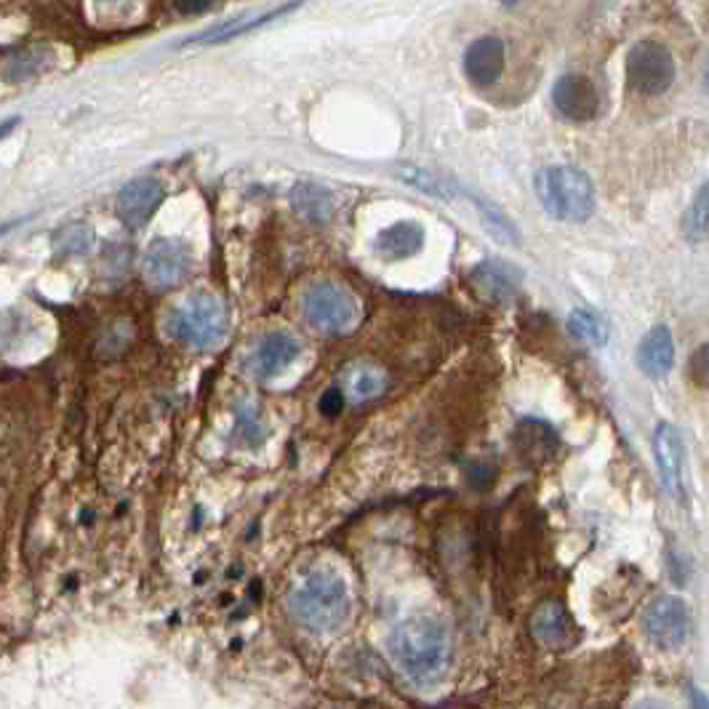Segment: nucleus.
<instances>
[{
    "mask_svg": "<svg viewBox=\"0 0 709 709\" xmlns=\"http://www.w3.org/2000/svg\"><path fill=\"white\" fill-rule=\"evenodd\" d=\"M174 8L179 14H203V11H211L214 3H176Z\"/></svg>",
    "mask_w": 709,
    "mask_h": 709,
    "instance_id": "cd10ccee",
    "label": "nucleus"
},
{
    "mask_svg": "<svg viewBox=\"0 0 709 709\" xmlns=\"http://www.w3.org/2000/svg\"><path fill=\"white\" fill-rule=\"evenodd\" d=\"M11 227H16V222H8V224H3V227H0V235H6V232L11 230Z\"/></svg>",
    "mask_w": 709,
    "mask_h": 709,
    "instance_id": "7c9ffc66",
    "label": "nucleus"
},
{
    "mask_svg": "<svg viewBox=\"0 0 709 709\" xmlns=\"http://www.w3.org/2000/svg\"><path fill=\"white\" fill-rule=\"evenodd\" d=\"M686 696L688 702H691V709H707V696H704L702 688H696L694 683H688L686 686Z\"/></svg>",
    "mask_w": 709,
    "mask_h": 709,
    "instance_id": "bb28decb",
    "label": "nucleus"
},
{
    "mask_svg": "<svg viewBox=\"0 0 709 709\" xmlns=\"http://www.w3.org/2000/svg\"><path fill=\"white\" fill-rule=\"evenodd\" d=\"M304 318L326 334H344L358 320V302L355 296L334 280H318L304 291L302 299Z\"/></svg>",
    "mask_w": 709,
    "mask_h": 709,
    "instance_id": "423d86ee",
    "label": "nucleus"
},
{
    "mask_svg": "<svg viewBox=\"0 0 709 709\" xmlns=\"http://www.w3.org/2000/svg\"><path fill=\"white\" fill-rule=\"evenodd\" d=\"M568 334L574 336L579 344H587V347H606L608 344V323L600 318L595 310H587V307H576L568 315Z\"/></svg>",
    "mask_w": 709,
    "mask_h": 709,
    "instance_id": "4be33fe9",
    "label": "nucleus"
},
{
    "mask_svg": "<svg viewBox=\"0 0 709 709\" xmlns=\"http://www.w3.org/2000/svg\"><path fill=\"white\" fill-rule=\"evenodd\" d=\"M536 198L547 216L558 222L582 224L595 214V182L574 166H547L536 174Z\"/></svg>",
    "mask_w": 709,
    "mask_h": 709,
    "instance_id": "7ed1b4c3",
    "label": "nucleus"
},
{
    "mask_svg": "<svg viewBox=\"0 0 709 709\" xmlns=\"http://www.w3.org/2000/svg\"><path fill=\"white\" fill-rule=\"evenodd\" d=\"M427 243V232L424 224L419 222H395L390 227H384L374 240V251L384 262H403L411 259L424 248Z\"/></svg>",
    "mask_w": 709,
    "mask_h": 709,
    "instance_id": "f3484780",
    "label": "nucleus"
},
{
    "mask_svg": "<svg viewBox=\"0 0 709 709\" xmlns=\"http://www.w3.org/2000/svg\"><path fill=\"white\" fill-rule=\"evenodd\" d=\"M683 232L691 243H702L709 232V192L707 184L699 187V192L691 200L686 216H683Z\"/></svg>",
    "mask_w": 709,
    "mask_h": 709,
    "instance_id": "b1692460",
    "label": "nucleus"
},
{
    "mask_svg": "<svg viewBox=\"0 0 709 709\" xmlns=\"http://www.w3.org/2000/svg\"><path fill=\"white\" fill-rule=\"evenodd\" d=\"M230 328L227 307L211 291H195L168 312L166 331L187 350L206 352L222 342Z\"/></svg>",
    "mask_w": 709,
    "mask_h": 709,
    "instance_id": "20e7f679",
    "label": "nucleus"
},
{
    "mask_svg": "<svg viewBox=\"0 0 709 709\" xmlns=\"http://www.w3.org/2000/svg\"><path fill=\"white\" fill-rule=\"evenodd\" d=\"M16 123H19V118H16V115H14V118L3 120V123H0V139H3V136H8V134H11V131H14V126H16Z\"/></svg>",
    "mask_w": 709,
    "mask_h": 709,
    "instance_id": "c85d7f7f",
    "label": "nucleus"
},
{
    "mask_svg": "<svg viewBox=\"0 0 709 709\" xmlns=\"http://www.w3.org/2000/svg\"><path fill=\"white\" fill-rule=\"evenodd\" d=\"M291 206L296 216L310 224H326L334 219L336 198L334 192L315 182H299L291 190Z\"/></svg>",
    "mask_w": 709,
    "mask_h": 709,
    "instance_id": "6ab92c4d",
    "label": "nucleus"
},
{
    "mask_svg": "<svg viewBox=\"0 0 709 709\" xmlns=\"http://www.w3.org/2000/svg\"><path fill=\"white\" fill-rule=\"evenodd\" d=\"M192 270V248L179 238H155L144 251L142 275L155 291L179 286Z\"/></svg>",
    "mask_w": 709,
    "mask_h": 709,
    "instance_id": "0eeeda50",
    "label": "nucleus"
},
{
    "mask_svg": "<svg viewBox=\"0 0 709 709\" xmlns=\"http://www.w3.org/2000/svg\"><path fill=\"white\" fill-rule=\"evenodd\" d=\"M675 56L662 40L643 38L627 54V83L640 96H662L675 83Z\"/></svg>",
    "mask_w": 709,
    "mask_h": 709,
    "instance_id": "39448f33",
    "label": "nucleus"
},
{
    "mask_svg": "<svg viewBox=\"0 0 709 709\" xmlns=\"http://www.w3.org/2000/svg\"><path fill=\"white\" fill-rule=\"evenodd\" d=\"M302 352V342L288 331H270L251 347L246 358V371L256 379H272L283 374Z\"/></svg>",
    "mask_w": 709,
    "mask_h": 709,
    "instance_id": "1a4fd4ad",
    "label": "nucleus"
},
{
    "mask_svg": "<svg viewBox=\"0 0 709 709\" xmlns=\"http://www.w3.org/2000/svg\"><path fill=\"white\" fill-rule=\"evenodd\" d=\"M632 709H667L664 704H659V702H640V704H635Z\"/></svg>",
    "mask_w": 709,
    "mask_h": 709,
    "instance_id": "c756f323",
    "label": "nucleus"
},
{
    "mask_svg": "<svg viewBox=\"0 0 709 709\" xmlns=\"http://www.w3.org/2000/svg\"><path fill=\"white\" fill-rule=\"evenodd\" d=\"M387 656L403 678L427 686L446 675L451 662V635L435 616L400 622L387 638Z\"/></svg>",
    "mask_w": 709,
    "mask_h": 709,
    "instance_id": "f257e3e1",
    "label": "nucleus"
},
{
    "mask_svg": "<svg viewBox=\"0 0 709 709\" xmlns=\"http://www.w3.org/2000/svg\"><path fill=\"white\" fill-rule=\"evenodd\" d=\"M635 363H638V368L648 379H662V376L670 374L672 366H675V339H672L670 328H651L643 336V342L638 344Z\"/></svg>",
    "mask_w": 709,
    "mask_h": 709,
    "instance_id": "a211bd4d",
    "label": "nucleus"
},
{
    "mask_svg": "<svg viewBox=\"0 0 709 709\" xmlns=\"http://www.w3.org/2000/svg\"><path fill=\"white\" fill-rule=\"evenodd\" d=\"M286 608L304 630L334 632L350 616V590L336 571L318 568L291 587Z\"/></svg>",
    "mask_w": 709,
    "mask_h": 709,
    "instance_id": "f03ea898",
    "label": "nucleus"
},
{
    "mask_svg": "<svg viewBox=\"0 0 709 709\" xmlns=\"http://www.w3.org/2000/svg\"><path fill=\"white\" fill-rule=\"evenodd\" d=\"M472 286L478 288L480 294L491 299V302H512L518 299L526 283V275L518 264L507 262V259H488L480 262L478 267H472Z\"/></svg>",
    "mask_w": 709,
    "mask_h": 709,
    "instance_id": "f8f14e48",
    "label": "nucleus"
},
{
    "mask_svg": "<svg viewBox=\"0 0 709 709\" xmlns=\"http://www.w3.org/2000/svg\"><path fill=\"white\" fill-rule=\"evenodd\" d=\"M531 635L544 648H566L574 643L576 624L560 600H544L531 616Z\"/></svg>",
    "mask_w": 709,
    "mask_h": 709,
    "instance_id": "2eb2a0df",
    "label": "nucleus"
},
{
    "mask_svg": "<svg viewBox=\"0 0 709 709\" xmlns=\"http://www.w3.org/2000/svg\"><path fill=\"white\" fill-rule=\"evenodd\" d=\"M515 448L523 459L531 462H550L555 451H558V435L547 427V422H526L518 424L515 430Z\"/></svg>",
    "mask_w": 709,
    "mask_h": 709,
    "instance_id": "aec40b11",
    "label": "nucleus"
},
{
    "mask_svg": "<svg viewBox=\"0 0 709 709\" xmlns=\"http://www.w3.org/2000/svg\"><path fill=\"white\" fill-rule=\"evenodd\" d=\"M166 200V190L155 176H139L118 192L115 198V211L118 219L131 230H139L144 224L150 222L155 211L160 208V203Z\"/></svg>",
    "mask_w": 709,
    "mask_h": 709,
    "instance_id": "9b49d317",
    "label": "nucleus"
},
{
    "mask_svg": "<svg viewBox=\"0 0 709 709\" xmlns=\"http://www.w3.org/2000/svg\"><path fill=\"white\" fill-rule=\"evenodd\" d=\"M640 627L654 646L678 648L688 640L694 622H691V611H688L686 600L678 598V595H664V598H656L643 611Z\"/></svg>",
    "mask_w": 709,
    "mask_h": 709,
    "instance_id": "6e6552de",
    "label": "nucleus"
},
{
    "mask_svg": "<svg viewBox=\"0 0 709 709\" xmlns=\"http://www.w3.org/2000/svg\"><path fill=\"white\" fill-rule=\"evenodd\" d=\"M654 456L664 491L672 499L683 496V435L675 424L662 422L654 432Z\"/></svg>",
    "mask_w": 709,
    "mask_h": 709,
    "instance_id": "4468645a",
    "label": "nucleus"
},
{
    "mask_svg": "<svg viewBox=\"0 0 709 709\" xmlns=\"http://www.w3.org/2000/svg\"><path fill=\"white\" fill-rule=\"evenodd\" d=\"M296 8L299 6L291 3V6H278L272 8V11H264V14H256V16H235V19H227V22L214 24V27H208V30L192 35V38L184 40V43H187V46H216V43H227V40L240 38V35H246V32L262 30V27L272 24L275 19H280V16H288L291 11H296Z\"/></svg>",
    "mask_w": 709,
    "mask_h": 709,
    "instance_id": "dca6fc26",
    "label": "nucleus"
},
{
    "mask_svg": "<svg viewBox=\"0 0 709 709\" xmlns=\"http://www.w3.org/2000/svg\"><path fill=\"white\" fill-rule=\"evenodd\" d=\"M344 390L355 403H366L387 390V374L374 363H352L344 371Z\"/></svg>",
    "mask_w": 709,
    "mask_h": 709,
    "instance_id": "412c9836",
    "label": "nucleus"
},
{
    "mask_svg": "<svg viewBox=\"0 0 709 709\" xmlns=\"http://www.w3.org/2000/svg\"><path fill=\"white\" fill-rule=\"evenodd\" d=\"M552 104L566 120L587 123V120L598 118L600 112L598 86L582 72L560 75L558 83L552 86Z\"/></svg>",
    "mask_w": 709,
    "mask_h": 709,
    "instance_id": "9d476101",
    "label": "nucleus"
},
{
    "mask_svg": "<svg viewBox=\"0 0 709 709\" xmlns=\"http://www.w3.org/2000/svg\"><path fill=\"white\" fill-rule=\"evenodd\" d=\"M318 408H320V414L326 416V419H336V416L344 411V392L339 390V387H331V390H326L323 395H320Z\"/></svg>",
    "mask_w": 709,
    "mask_h": 709,
    "instance_id": "a878e982",
    "label": "nucleus"
},
{
    "mask_svg": "<svg viewBox=\"0 0 709 709\" xmlns=\"http://www.w3.org/2000/svg\"><path fill=\"white\" fill-rule=\"evenodd\" d=\"M40 67H43V54H40V51H24V54L8 59L3 75H6L8 80L19 83V80L30 78L32 72H38Z\"/></svg>",
    "mask_w": 709,
    "mask_h": 709,
    "instance_id": "393cba45",
    "label": "nucleus"
},
{
    "mask_svg": "<svg viewBox=\"0 0 709 709\" xmlns=\"http://www.w3.org/2000/svg\"><path fill=\"white\" fill-rule=\"evenodd\" d=\"M504 59H507L504 40L496 38V35H483V38L472 40L467 51H464V75L470 78V83L480 88L494 86L496 80L502 78Z\"/></svg>",
    "mask_w": 709,
    "mask_h": 709,
    "instance_id": "ddd939ff",
    "label": "nucleus"
},
{
    "mask_svg": "<svg viewBox=\"0 0 709 709\" xmlns=\"http://www.w3.org/2000/svg\"><path fill=\"white\" fill-rule=\"evenodd\" d=\"M94 246V230L86 222H72L62 230L54 232L51 248L59 256H80L88 254V248Z\"/></svg>",
    "mask_w": 709,
    "mask_h": 709,
    "instance_id": "5701e85b",
    "label": "nucleus"
}]
</instances>
